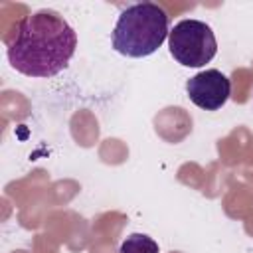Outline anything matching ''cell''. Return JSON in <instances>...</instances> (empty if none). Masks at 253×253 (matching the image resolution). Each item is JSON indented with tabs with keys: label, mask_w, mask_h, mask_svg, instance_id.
<instances>
[{
	"label": "cell",
	"mask_w": 253,
	"mask_h": 253,
	"mask_svg": "<svg viewBox=\"0 0 253 253\" xmlns=\"http://www.w3.org/2000/svg\"><path fill=\"white\" fill-rule=\"evenodd\" d=\"M168 14L154 2H138L126 6L113 28L111 43L115 51L126 57L152 55L170 34Z\"/></svg>",
	"instance_id": "obj_2"
},
{
	"label": "cell",
	"mask_w": 253,
	"mask_h": 253,
	"mask_svg": "<svg viewBox=\"0 0 253 253\" xmlns=\"http://www.w3.org/2000/svg\"><path fill=\"white\" fill-rule=\"evenodd\" d=\"M119 253H158V243L146 233H130L123 239Z\"/></svg>",
	"instance_id": "obj_5"
},
{
	"label": "cell",
	"mask_w": 253,
	"mask_h": 253,
	"mask_svg": "<svg viewBox=\"0 0 253 253\" xmlns=\"http://www.w3.org/2000/svg\"><path fill=\"white\" fill-rule=\"evenodd\" d=\"M77 47V34L53 10L24 16L6 43L10 65L28 77H53L63 71Z\"/></svg>",
	"instance_id": "obj_1"
},
{
	"label": "cell",
	"mask_w": 253,
	"mask_h": 253,
	"mask_svg": "<svg viewBox=\"0 0 253 253\" xmlns=\"http://www.w3.org/2000/svg\"><path fill=\"white\" fill-rule=\"evenodd\" d=\"M186 93L196 107L217 111L231 95V81L219 69H204L186 81Z\"/></svg>",
	"instance_id": "obj_4"
},
{
	"label": "cell",
	"mask_w": 253,
	"mask_h": 253,
	"mask_svg": "<svg viewBox=\"0 0 253 253\" xmlns=\"http://www.w3.org/2000/svg\"><path fill=\"white\" fill-rule=\"evenodd\" d=\"M170 55L184 67H204L217 53V42L206 22L180 20L168 34Z\"/></svg>",
	"instance_id": "obj_3"
}]
</instances>
